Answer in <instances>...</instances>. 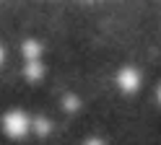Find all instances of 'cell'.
Listing matches in <instances>:
<instances>
[{
    "label": "cell",
    "instance_id": "3",
    "mask_svg": "<svg viewBox=\"0 0 161 145\" xmlns=\"http://www.w3.org/2000/svg\"><path fill=\"white\" fill-rule=\"evenodd\" d=\"M3 57H5V52H3V49H0V62H3Z\"/></svg>",
    "mask_w": 161,
    "mask_h": 145
},
{
    "label": "cell",
    "instance_id": "2",
    "mask_svg": "<svg viewBox=\"0 0 161 145\" xmlns=\"http://www.w3.org/2000/svg\"><path fill=\"white\" fill-rule=\"evenodd\" d=\"M119 86H122L125 91H135L138 88V75L130 67H125L122 72H119Z\"/></svg>",
    "mask_w": 161,
    "mask_h": 145
},
{
    "label": "cell",
    "instance_id": "1",
    "mask_svg": "<svg viewBox=\"0 0 161 145\" xmlns=\"http://www.w3.org/2000/svg\"><path fill=\"white\" fill-rule=\"evenodd\" d=\"M29 117L21 111V109H13V111H8L5 117H3V127L5 132L11 135V137H24V135L29 132Z\"/></svg>",
    "mask_w": 161,
    "mask_h": 145
},
{
    "label": "cell",
    "instance_id": "4",
    "mask_svg": "<svg viewBox=\"0 0 161 145\" xmlns=\"http://www.w3.org/2000/svg\"><path fill=\"white\" fill-rule=\"evenodd\" d=\"M158 99H161V91H158Z\"/></svg>",
    "mask_w": 161,
    "mask_h": 145
}]
</instances>
